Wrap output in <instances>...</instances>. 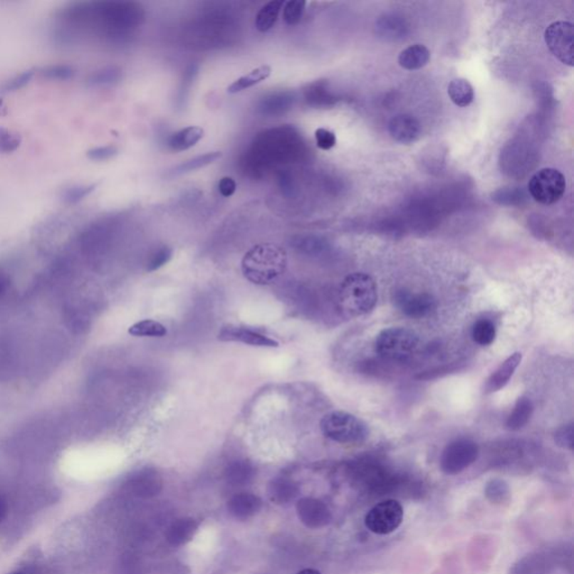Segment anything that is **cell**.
Returning a JSON list of instances; mask_svg holds the SVG:
<instances>
[{"mask_svg": "<svg viewBox=\"0 0 574 574\" xmlns=\"http://www.w3.org/2000/svg\"><path fill=\"white\" fill-rule=\"evenodd\" d=\"M378 300L377 285L365 273H353L343 279L338 291V304L345 315H366L374 310Z\"/></svg>", "mask_w": 574, "mask_h": 574, "instance_id": "7a4b0ae2", "label": "cell"}, {"mask_svg": "<svg viewBox=\"0 0 574 574\" xmlns=\"http://www.w3.org/2000/svg\"><path fill=\"white\" fill-rule=\"evenodd\" d=\"M236 189H237V184H236L235 179H232V177H224L219 181V193L224 198H230V197L235 194Z\"/></svg>", "mask_w": 574, "mask_h": 574, "instance_id": "74e56055", "label": "cell"}, {"mask_svg": "<svg viewBox=\"0 0 574 574\" xmlns=\"http://www.w3.org/2000/svg\"><path fill=\"white\" fill-rule=\"evenodd\" d=\"M291 99L292 98L287 95H273L271 98H267V100H263L261 110L263 111V113H271V115H275L276 111L282 113L291 105Z\"/></svg>", "mask_w": 574, "mask_h": 574, "instance_id": "f546056e", "label": "cell"}, {"mask_svg": "<svg viewBox=\"0 0 574 574\" xmlns=\"http://www.w3.org/2000/svg\"><path fill=\"white\" fill-rule=\"evenodd\" d=\"M533 411H534V406L530 398H518L513 412L506 422V427H508L511 431H518V429H523L532 417Z\"/></svg>", "mask_w": 574, "mask_h": 574, "instance_id": "e0dca14e", "label": "cell"}, {"mask_svg": "<svg viewBox=\"0 0 574 574\" xmlns=\"http://www.w3.org/2000/svg\"><path fill=\"white\" fill-rule=\"evenodd\" d=\"M521 362H522V353H513L511 356L506 359L486 382V394H493V392L503 390L506 385L508 384L513 372H516Z\"/></svg>", "mask_w": 574, "mask_h": 574, "instance_id": "4fadbf2b", "label": "cell"}, {"mask_svg": "<svg viewBox=\"0 0 574 574\" xmlns=\"http://www.w3.org/2000/svg\"><path fill=\"white\" fill-rule=\"evenodd\" d=\"M172 255H173V251H172L171 248L166 247V246L160 248L158 251H156L155 253L152 255L150 261H148L147 271H154L161 268V267H163L164 265H166V263L171 261Z\"/></svg>", "mask_w": 574, "mask_h": 574, "instance_id": "d6a6232c", "label": "cell"}, {"mask_svg": "<svg viewBox=\"0 0 574 574\" xmlns=\"http://www.w3.org/2000/svg\"><path fill=\"white\" fill-rule=\"evenodd\" d=\"M228 507L236 517H248L257 513L261 507V501L249 494H241L232 498Z\"/></svg>", "mask_w": 574, "mask_h": 574, "instance_id": "7402d4cb", "label": "cell"}, {"mask_svg": "<svg viewBox=\"0 0 574 574\" xmlns=\"http://www.w3.org/2000/svg\"><path fill=\"white\" fill-rule=\"evenodd\" d=\"M128 333L134 337L163 338L167 335V329L155 320H142L130 325Z\"/></svg>", "mask_w": 574, "mask_h": 574, "instance_id": "603a6c76", "label": "cell"}, {"mask_svg": "<svg viewBox=\"0 0 574 574\" xmlns=\"http://www.w3.org/2000/svg\"><path fill=\"white\" fill-rule=\"evenodd\" d=\"M320 427L324 437L343 444H360L369 437L368 425L347 412H330L320 422Z\"/></svg>", "mask_w": 574, "mask_h": 574, "instance_id": "3957f363", "label": "cell"}, {"mask_svg": "<svg viewBox=\"0 0 574 574\" xmlns=\"http://www.w3.org/2000/svg\"><path fill=\"white\" fill-rule=\"evenodd\" d=\"M97 189V184L73 185L66 187L62 192L61 198L66 204L73 206L81 202L88 195L91 194Z\"/></svg>", "mask_w": 574, "mask_h": 574, "instance_id": "484cf974", "label": "cell"}, {"mask_svg": "<svg viewBox=\"0 0 574 574\" xmlns=\"http://www.w3.org/2000/svg\"><path fill=\"white\" fill-rule=\"evenodd\" d=\"M271 68L269 66H261L256 69L251 70L247 74L240 77L239 79L236 80L234 83L228 87L226 91L228 93L235 95V93H241L244 90L249 89L254 85H259L261 82L265 81L271 77Z\"/></svg>", "mask_w": 574, "mask_h": 574, "instance_id": "2e32d148", "label": "cell"}, {"mask_svg": "<svg viewBox=\"0 0 574 574\" xmlns=\"http://www.w3.org/2000/svg\"><path fill=\"white\" fill-rule=\"evenodd\" d=\"M306 1L301 0H290L283 6V19L287 25H296L300 23L303 16Z\"/></svg>", "mask_w": 574, "mask_h": 574, "instance_id": "83f0119b", "label": "cell"}, {"mask_svg": "<svg viewBox=\"0 0 574 574\" xmlns=\"http://www.w3.org/2000/svg\"><path fill=\"white\" fill-rule=\"evenodd\" d=\"M221 152H210V153L197 156V157L192 158L190 161H187L175 166L174 169H172L169 172V177H179V175L187 174L190 172L197 171V169H202V167H206V166L214 163V162L218 161L219 158H221Z\"/></svg>", "mask_w": 574, "mask_h": 574, "instance_id": "44dd1931", "label": "cell"}, {"mask_svg": "<svg viewBox=\"0 0 574 574\" xmlns=\"http://www.w3.org/2000/svg\"><path fill=\"white\" fill-rule=\"evenodd\" d=\"M496 331L495 324L488 319H480L474 322L472 325L471 337L474 343L482 347L490 345L495 341Z\"/></svg>", "mask_w": 574, "mask_h": 574, "instance_id": "cb8c5ba5", "label": "cell"}, {"mask_svg": "<svg viewBox=\"0 0 574 574\" xmlns=\"http://www.w3.org/2000/svg\"><path fill=\"white\" fill-rule=\"evenodd\" d=\"M117 154H118V148L116 146L108 145L88 150L87 156L91 161L103 162L115 157Z\"/></svg>", "mask_w": 574, "mask_h": 574, "instance_id": "e575fe53", "label": "cell"}, {"mask_svg": "<svg viewBox=\"0 0 574 574\" xmlns=\"http://www.w3.org/2000/svg\"><path fill=\"white\" fill-rule=\"evenodd\" d=\"M120 79V71L117 68H105L98 70L88 77L87 82L93 87H103L116 83Z\"/></svg>", "mask_w": 574, "mask_h": 574, "instance_id": "d4e9b609", "label": "cell"}, {"mask_svg": "<svg viewBox=\"0 0 574 574\" xmlns=\"http://www.w3.org/2000/svg\"><path fill=\"white\" fill-rule=\"evenodd\" d=\"M404 518V509L394 499L382 501L372 507L365 517V525L372 533L388 535L395 532Z\"/></svg>", "mask_w": 574, "mask_h": 574, "instance_id": "8992f818", "label": "cell"}, {"mask_svg": "<svg viewBox=\"0 0 574 574\" xmlns=\"http://www.w3.org/2000/svg\"><path fill=\"white\" fill-rule=\"evenodd\" d=\"M419 338L406 328H388L377 335L376 353L388 360L404 361L413 356L419 348Z\"/></svg>", "mask_w": 574, "mask_h": 574, "instance_id": "277c9868", "label": "cell"}, {"mask_svg": "<svg viewBox=\"0 0 574 574\" xmlns=\"http://www.w3.org/2000/svg\"><path fill=\"white\" fill-rule=\"evenodd\" d=\"M21 145V137L6 128H0V153L9 154Z\"/></svg>", "mask_w": 574, "mask_h": 574, "instance_id": "4dcf8cb0", "label": "cell"}, {"mask_svg": "<svg viewBox=\"0 0 574 574\" xmlns=\"http://www.w3.org/2000/svg\"><path fill=\"white\" fill-rule=\"evenodd\" d=\"M34 69L26 70V71L17 74L15 77L11 78L9 81L6 82L4 91L5 93H14V91H17V90L24 88L25 85H28L29 81L34 77Z\"/></svg>", "mask_w": 574, "mask_h": 574, "instance_id": "836d02e7", "label": "cell"}, {"mask_svg": "<svg viewBox=\"0 0 574 574\" xmlns=\"http://www.w3.org/2000/svg\"><path fill=\"white\" fill-rule=\"evenodd\" d=\"M204 136V130L198 126L185 127L169 137L167 145L173 152H183L194 147Z\"/></svg>", "mask_w": 574, "mask_h": 574, "instance_id": "9a60e30c", "label": "cell"}, {"mask_svg": "<svg viewBox=\"0 0 574 574\" xmlns=\"http://www.w3.org/2000/svg\"><path fill=\"white\" fill-rule=\"evenodd\" d=\"M286 251L274 244L254 246L241 261L244 276L256 285H271L284 274Z\"/></svg>", "mask_w": 574, "mask_h": 574, "instance_id": "6da1fadb", "label": "cell"}, {"mask_svg": "<svg viewBox=\"0 0 574 574\" xmlns=\"http://www.w3.org/2000/svg\"><path fill=\"white\" fill-rule=\"evenodd\" d=\"M566 189L564 175L558 169H540L531 177L528 191L532 198L541 204H554L563 197Z\"/></svg>", "mask_w": 574, "mask_h": 574, "instance_id": "5b68a950", "label": "cell"}, {"mask_svg": "<svg viewBox=\"0 0 574 574\" xmlns=\"http://www.w3.org/2000/svg\"><path fill=\"white\" fill-rule=\"evenodd\" d=\"M19 574H21V573H19Z\"/></svg>", "mask_w": 574, "mask_h": 574, "instance_id": "ab89813d", "label": "cell"}, {"mask_svg": "<svg viewBox=\"0 0 574 574\" xmlns=\"http://www.w3.org/2000/svg\"><path fill=\"white\" fill-rule=\"evenodd\" d=\"M298 516L302 522L308 527H322L327 525L331 519L329 509L322 501L306 498L298 503Z\"/></svg>", "mask_w": 574, "mask_h": 574, "instance_id": "7c38bea8", "label": "cell"}, {"mask_svg": "<svg viewBox=\"0 0 574 574\" xmlns=\"http://www.w3.org/2000/svg\"><path fill=\"white\" fill-rule=\"evenodd\" d=\"M298 574H321V572L315 569H304L298 572Z\"/></svg>", "mask_w": 574, "mask_h": 574, "instance_id": "f35d334b", "label": "cell"}, {"mask_svg": "<svg viewBox=\"0 0 574 574\" xmlns=\"http://www.w3.org/2000/svg\"><path fill=\"white\" fill-rule=\"evenodd\" d=\"M392 300L400 311L412 319L425 318L437 308V301L427 293H414L403 288L394 293Z\"/></svg>", "mask_w": 574, "mask_h": 574, "instance_id": "9c48e42d", "label": "cell"}, {"mask_svg": "<svg viewBox=\"0 0 574 574\" xmlns=\"http://www.w3.org/2000/svg\"><path fill=\"white\" fill-rule=\"evenodd\" d=\"M573 25L569 21H554L544 34L548 50L558 61L569 66H573Z\"/></svg>", "mask_w": 574, "mask_h": 574, "instance_id": "ba28073f", "label": "cell"}, {"mask_svg": "<svg viewBox=\"0 0 574 574\" xmlns=\"http://www.w3.org/2000/svg\"><path fill=\"white\" fill-rule=\"evenodd\" d=\"M197 528L198 527L192 519H179L169 527L166 538L173 546H182L194 536Z\"/></svg>", "mask_w": 574, "mask_h": 574, "instance_id": "ffe728a7", "label": "cell"}, {"mask_svg": "<svg viewBox=\"0 0 574 574\" xmlns=\"http://www.w3.org/2000/svg\"><path fill=\"white\" fill-rule=\"evenodd\" d=\"M486 496L491 503H501L509 497V488L503 480L495 479L488 482L486 487Z\"/></svg>", "mask_w": 574, "mask_h": 574, "instance_id": "f1b7e54d", "label": "cell"}, {"mask_svg": "<svg viewBox=\"0 0 574 574\" xmlns=\"http://www.w3.org/2000/svg\"><path fill=\"white\" fill-rule=\"evenodd\" d=\"M448 95L451 101L458 107H468L474 99V91L471 83L466 79H454L448 87Z\"/></svg>", "mask_w": 574, "mask_h": 574, "instance_id": "d6986e66", "label": "cell"}, {"mask_svg": "<svg viewBox=\"0 0 574 574\" xmlns=\"http://www.w3.org/2000/svg\"><path fill=\"white\" fill-rule=\"evenodd\" d=\"M283 6H284V1L282 0H273L263 6L256 16L255 25L257 31L261 33L271 31L276 24Z\"/></svg>", "mask_w": 574, "mask_h": 574, "instance_id": "ac0fdd59", "label": "cell"}, {"mask_svg": "<svg viewBox=\"0 0 574 574\" xmlns=\"http://www.w3.org/2000/svg\"><path fill=\"white\" fill-rule=\"evenodd\" d=\"M293 245L296 246V248H298L300 251L308 254L316 253V251H319L322 247V243L320 241V239H318V238L303 237V236L294 238V243H293Z\"/></svg>", "mask_w": 574, "mask_h": 574, "instance_id": "d590c367", "label": "cell"}, {"mask_svg": "<svg viewBox=\"0 0 574 574\" xmlns=\"http://www.w3.org/2000/svg\"><path fill=\"white\" fill-rule=\"evenodd\" d=\"M479 456L477 443L469 439H458L445 447L441 456V469L444 474H458L471 466Z\"/></svg>", "mask_w": 574, "mask_h": 574, "instance_id": "52a82bcc", "label": "cell"}, {"mask_svg": "<svg viewBox=\"0 0 574 574\" xmlns=\"http://www.w3.org/2000/svg\"><path fill=\"white\" fill-rule=\"evenodd\" d=\"M40 74L45 79L66 81V80H70L74 77L75 70L69 64H53V66L43 68Z\"/></svg>", "mask_w": 574, "mask_h": 574, "instance_id": "4316f807", "label": "cell"}, {"mask_svg": "<svg viewBox=\"0 0 574 574\" xmlns=\"http://www.w3.org/2000/svg\"><path fill=\"white\" fill-rule=\"evenodd\" d=\"M431 53L424 45L414 44L400 52L398 56V64L403 69L414 71L422 69L429 63Z\"/></svg>", "mask_w": 574, "mask_h": 574, "instance_id": "5bb4252c", "label": "cell"}, {"mask_svg": "<svg viewBox=\"0 0 574 574\" xmlns=\"http://www.w3.org/2000/svg\"><path fill=\"white\" fill-rule=\"evenodd\" d=\"M218 339L224 343H240L244 345L261 347V348H277L279 347L278 341L263 335L261 332L247 327L240 325H224L219 331Z\"/></svg>", "mask_w": 574, "mask_h": 574, "instance_id": "30bf717a", "label": "cell"}, {"mask_svg": "<svg viewBox=\"0 0 574 574\" xmlns=\"http://www.w3.org/2000/svg\"><path fill=\"white\" fill-rule=\"evenodd\" d=\"M390 136L400 144L409 145L417 142L421 136V125L415 117L411 115H397L388 125Z\"/></svg>", "mask_w": 574, "mask_h": 574, "instance_id": "8fae6325", "label": "cell"}, {"mask_svg": "<svg viewBox=\"0 0 574 574\" xmlns=\"http://www.w3.org/2000/svg\"><path fill=\"white\" fill-rule=\"evenodd\" d=\"M316 146L323 150H329L335 147L337 137L333 132L325 128H319L315 132Z\"/></svg>", "mask_w": 574, "mask_h": 574, "instance_id": "8d00e7d4", "label": "cell"}, {"mask_svg": "<svg viewBox=\"0 0 574 574\" xmlns=\"http://www.w3.org/2000/svg\"><path fill=\"white\" fill-rule=\"evenodd\" d=\"M573 423H570V424L563 425L556 429V432L554 433V441L560 448L572 450L573 449Z\"/></svg>", "mask_w": 574, "mask_h": 574, "instance_id": "1f68e13d", "label": "cell"}]
</instances>
